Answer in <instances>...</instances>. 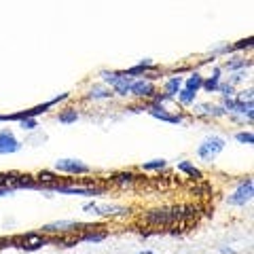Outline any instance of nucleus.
Returning a JSON list of instances; mask_svg holds the SVG:
<instances>
[{
	"instance_id": "nucleus-1",
	"label": "nucleus",
	"mask_w": 254,
	"mask_h": 254,
	"mask_svg": "<svg viewBox=\"0 0 254 254\" xmlns=\"http://www.w3.org/2000/svg\"><path fill=\"white\" fill-rule=\"evenodd\" d=\"M180 218H182L180 205H176V208H157V210L146 212V216H144V220L153 227H168V225H172V222H176Z\"/></svg>"
},
{
	"instance_id": "nucleus-2",
	"label": "nucleus",
	"mask_w": 254,
	"mask_h": 254,
	"mask_svg": "<svg viewBox=\"0 0 254 254\" xmlns=\"http://www.w3.org/2000/svg\"><path fill=\"white\" fill-rule=\"evenodd\" d=\"M225 138L220 136H208L199 146H197V155H199V159H203V161H214L222 150H225Z\"/></svg>"
},
{
	"instance_id": "nucleus-3",
	"label": "nucleus",
	"mask_w": 254,
	"mask_h": 254,
	"mask_svg": "<svg viewBox=\"0 0 254 254\" xmlns=\"http://www.w3.org/2000/svg\"><path fill=\"white\" fill-rule=\"evenodd\" d=\"M252 197H254V182H252V178H246L235 187L233 193L227 197V203L229 205H246L252 201Z\"/></svg>"
},
{
	"instance_id": "nucleus-4",
	"label": "nucleus",
	"mask_w": 254,
	"mask_h": 254,
	"mask_svg": "<svg viewBox=\"0 0 254 254\" xmlns=\"http://www.w3.org/2000/svg\"><path fill=\"white\" fill-rule=\"evenodd\" d=\"M47 190H55V193H64V195H87V197H93V195H102L104 189L102 187H93V185H51Z\"/></svg>"
},
{
	"instance_id": "nucleus-5",
	"label": "nucleus",
	"mask_w": 254,
	"mask_h": 254,
	"mask_svg": "<svg viewBox=\"0 0 254 254\" xmlns=\"http://www.w3.org/2000/svg\"><path fill=\"white\" fill-rule=\"evenodd\" d=\"M87 214H93V216H125L129 214V208H119V205H110V203H85L83 208Z\"/></svg>"
},
{
	"instance_id": "nucleus-6",
	"label": "nucleus",
	"mask_w": 254,
	"mask_h": 254,
	"mask_svg": "<svg viewBox=\"0 0 254 254\" xmlns=\"http://www.w3.org/2000/svg\"><path fill=\"white\" fill-rule=\"evenodd\" d=\"M55 170L62 174H72V176H81V174H89L91 168L87 163H83L81 159H58L55 161Z\"/></svg>"
},
{
	"instance_id": "nucleus-7",
	"label": "nucleus",
	"mask_w": 254,
	"mask_h": 254,
	"mask_svg": "<svg viewBox=\"0 0 254 254\" xmlns=\"http://www.w3.org/2000/svg\"><path fill=\"white\" fill-rule=\"evenodd\" d=\"M51 240L47 237L45 233H28V235H23V237H17L15 240V244H19V248L23 250H38V248H43V246H47Z\"/></svg>"
},
{
	"instance_id": "nucleus-8",
	"label": "nucleus",
	"mask_w": 254,
	"mask_h": 254,
	"mask_svg": "<svg viewBox=\"0 0 254 254\" xmlns=\"http://www.w3.org/2000/svg\"><path fill=\"white\" fill-rule=\"evenodd\" d=\"M21 148V142L15 138V133L11 129L0 131V155H13Z\"/></svg>"
},
{
	"instance_id": "nucleus-9",
	"label": "nucleus",
	"mask_w": 254,
	"mask_h": 254,
	"mask_svg": "<svg viewBox=\"0 0 254 254\" xmlns=\"http://www.w3.org/2000/svg\"><path fill=\"white\" fill-rule=\"evenodd\" d=\"M76 227H83L81 222L76 220H55V222H49V225L43 227V233L45 235H60V233H68L72 231Z\"/></svg>"
},
{
	"instance_id": "nucleus-10",
	"label": "nucleus",
	"mask_w": 254,
	"mask_h": 254,
	"mask_svg": "<svg viewBox=\"0 0 254 254\" xmlns=\"http://www.w3.org/2000/svg\"><path fill=\"white\" fill-rule=\"evenodd\" d=\"M129 95H136V98H153L155 95V85L148 81V78H133Z\"/></svg>"
},
{
	"instance_id": "nucleus-11",
	"label": "nucleus",
	"mask_w": 254,
	"mask_h": 254,
	"mask_svg": "<svg viewBox=\"0 0 254 254\" xmlns=\"http://www.w3.org/2000/svg\"><path fill=\"white\" fill-rule=\"evenodd\" d=\"M148 115H153L155 119H161V121H165V123H174V125H180L182 123V117L180 115H170L168 110H165L163 106H159V104L148 106Z\"/></svg>"
},
{
	"instance_id": "nucleus-12",
	"label": "nucleus",
	"mask_w": 254,
	"mask_h": 254,
	"mask_svg": "<svg viewBox=\"0 0 254 254\" xmlns=\"http://www.w3.org/2000/svg\"><path fill=\"white\" fill-rule=\"evenodd\" d=\"M131 83H133V76H127L125 72H119V78L113 83V89L117 95H129V89H131Z\"/></svg>"
},
{
	"instance_id": "nucleus-13",
	"label": "nucleus",
	"mask_w": 254,
	"mask_h": 254,
	"mask_svg": "<svg viewBox=\"0 0 254 254\" xmlns=\"http://www.w3.org/2000/svg\"><path fill=\"white\" fill-rule=\"evenodd\" d=\"M115 95V91L110 87H104V85H93L89 91H87V98L89 100H110Z\"/></svg>"
},
{
	"instance_id": "nucleus-14",
	"label": "nucleus",
	"mask_w": 254,
	"mask_h": 254,
	"mask_svg": "<svg viewBox=\"0 0 254 254\" xmlns=\"http://www.w3.org/2000/svg\"><path fill=\"white\" fill-rule=\"evenodd\" d=\"M182 81H185L182 76H170L168 81H165V95H168L170 100L176 98L178 91L182 89Z\"/></svg>"
},
{
	"instance_id": "nucleus-15",
	"label": "nucleus",
	"mask_w": 254,
	"mask_h": 254,
	"mask_svg": "<svg viewBox=\"0 0 254 254\" xmlns=\"http://www.w3.org/2000/svg\"><path fill=\"white\" fill-rule=\"evenodd\" d=\"M218 85H220V68H214L212 76L203 78V85H201V89H205L208 93H216Z\"/></svg>"
},
{
	"instance_id": "nucleus-16",
	"label": "nucleus",
	"mask_w": 254,
	"mask_h": 254,
	"mask_svg": "<svg viewBox=\"0 0 254 254\" xmlns=\"http://www.w3.org/2000/svg\"><path fill=\"white\" fill-rule=\"evenodd\" d=\"M201 85H203V76H201L199 72H193L189 78H185V81H182V87H185V89H189V91H193V93L199 91Z\"/></svg>"
},
{
	"instance_id": "nucleus-17",
	"label": "nucleus",
	"mask_w": 254,
	"mask_h": 254,
	"mask_svg": "<svg viewBox=\"0 0 254 254\" xmlns=\"http://www.w3.org/2000/svg\"><path fill=\"white\" fill-rule=\"evenodd\" d=\"M195 110L199 115H205V117H222V115H227L225 108H222V106H214V104H197Z\"/></svg>"
},
{
	"instance_id": "nucleus-18",
	"label": "nucleus",
	"mask_w": 254,
	"mask_h": 254,
	"mask_svg": "<svg viewBox=\"0 0 254 254\" xmlns=\"http://www.w3.org/2000/svg\"><path fill=\"white\" fill-rule=\"evenodd\" d=\"M178 172L187 174V176L195 178V180H199V178H201V170H199V168H195V165L190 163V161H180V163H178Z\"/></svg>"
},
{
	"instance_id": "nucleus-19",
	"label": "nucleus",
	"mask_w": 254,
	"mask_h": 254,
	"mask_svg": "<svg viewBox=\"0 0 254 254\" xmlns=\"http://www.w3.org/2000/svg\"><path fill=\"white\" fill-rule=\"evenodd\" d=\"M110 180L117 182V185H133V182H136V174L133 172H119V174H113Z\"/></svg>"
},
{
	"instance_id": "nucleus-20",
	"label": "nucleus",
	"mask_w": 254,
	"mask_h": 254,
	"mask_svg": "<svg viewBox=\"0 0 254 254\" xmlns=\"http://www.w3.org/2000/svg\"><path fill=\"white\" fill-rule=\"evenodd\" d=\"M58 121L64 123V125L76 123V121H78V113H76L74 108H66V110H62V113L58 115Z\"/></svg>"
},
{
	"instance_id": "nucleus-21",
	"label": "nucleus",
	"mask_w": 254,
	"mask_h": 254,
	"mask_svg": "<svg viewBox=\"0 0 254 254\" xmlns=\"http://www.w3.org/2000/svg\"><path fill=\"white\" fill-rule=\"evenodd\" d=\"M165 165H168L165 159H153V161H144V163H142V170H144V172H161Z\"/></svg>"
},
{
	"instance_id": "nucleus-22",
	"label": "nucleus",
	"mask_w": 254,
	"mask_h": 254,
	"mask_svg": "<svg viewBox=\"0 0 254 254\" xmlns=\"http://www.w3.org/2000/svg\"><path fill=\"white\" fill-rule=\"evenodd\" d=\"M195 98H197V93H193V91H189V89H182L178 91V100H180V104H185V106H189V104H195Z\"/></svg>"
},
{
	"instance_id": "nucleus-23",
	"label": "nucleus",
	"mask_w": 254,
	"mask_h": 254,
	"mask_svg": "<svg viewBox=\"0 0 254 254\" xmlns=\"http://www.w3.org/2000/svg\"><path fill=\"white\" fill-rule=\"evenodd\" d=\"M250 66V62H246V60H229L225 64V68L229 70V72H235V70H244V68H248Z\"/></svg>"
},
{
	"instance_id": "nucleus-24",
	"label": "nucleus",
	"mask_w": 254,
	"mask_h": 254,
	"mask_svg": "<svg viewBox=\"0 0 254 254\" xmlns=\"http://www.w3.org/2000/svg\"><path fill=\"white\" fill-rule=\"evenodd\" d=\"M81 240H87V242H93V244H98L102 240H106V231H87L81 235Z\"/></svg>"
},
{
	"instance_id": "nucleus-25",
	"label": "nucleus",
	"mask_w": 254,
	"mask_h": 254,
	"mask_svg": "<svg viewBox=\"0 0 254 254\" xmlns=\"http://www.w3.org/2000/svg\"><path fill=\"white\" fill-rule=\"evenodd\" d=\"M216 91L222 98H235V85H231V83H220Z\"/></svg>"
},
{
	"instance_id": "nucleus-26",
	"label": "nucleus",
	"mask_w": 254,
	"mask_h": 254,
	"mask_svg": "<svg viewBox=\"0 0 254 254\" xmlns=\"http://www.w3.org/2000/svg\"><path fill=\"white\" fill-rule=\"evenodd\" d=\"M235 140L240 142V144H252L254 136H252V131H240V133H235Z\"/></svg>"
},
{
	"instance_id": "nucleus-27",
	"label": "nucleus",
	"mask_w": 254,
	"mask_h": 254,
	"mask_svg": "<svg viewBox=\"0 0 254 254\" xmlns=\"http://www.w3.org/2000/svg\"><path fill=\"white\" fill-rule=\"evenodd\" d=\"M36 127H38V121H36L34 117H32V119H21V129H26V131H34Z\"/></svg>"
},
{
	"instance_id": "nucleus-28",
	"label": "nucleus",
	"mask_w": 254,
	"mask_h": 254,
	"mask_svg": "<svg viewBox=\"0 0 254 254\" xmlns=\"http://www.w3.org/2000/svg\"><path fill=\"white\" fill-rule=\"evenodd\" d=\"M235 100H240V102H252V89H248V91H240V95H237Z\"/></svg>"
},
{
	"instance_id": "nucleus-29",
	"label": "nucleus",
	"mask_w": 254,
	"mask_h": 254,
	"mask_svg": "<svg viewBox=\"0 0 254 254\" xmlns=\"http://www.w3.org/2000/svg\"><path fill=\"white\" fill-rule=\"evenodd\" d=\"M244 78H246V72H235L231 78H229V83H231V85H235V83H240V81H244Z\"/></svg>"
},
{
	"instance_id": "nucleus-30",
	"label": "nucleus",
	"mask_w": 254,
	"mask_h": 254,
	"mask_svg": "<svg viewBox=\"0 0 254 254\" xmlns=\"http://www.w3.org/2000/svg\"><path fill=\"white\" fill-rule=\"evenodd\" d=\"M15 189H11V187H0V197H4V195H11Z\"/></svg>"
},
{
	"instance_id": "nucleus-31",
	"label": "nucleus",
	"mask_w": 254,
	"mask_h": 254,
	"mask_svg": "<svg viewBox=\"0 0 254 254\" xmlns=\"http://www.w3.org/2000/svg\"><path fill=\"white\" fill-rule=\"evenodd\" d=\"M138 254H155L153 250H142V252H138Z\"/></svg>"
}]
</instances>
